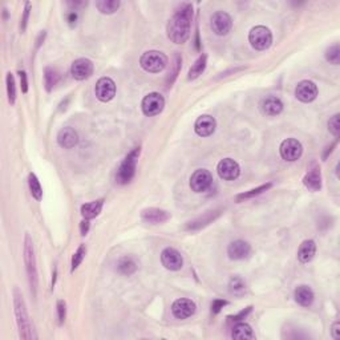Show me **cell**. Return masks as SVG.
Returning <instances> with one entry per match:
<instances>
[{
    "label": "cell",
    "mask_w": 340,
    "mask_h": 340,
    "mask_svg": "<svg viewBox=\"0 0 340 340\" xmlns=\"http://www.w3.org/2000/svg\"><path fill=\"white\" fill-rule=\"evenodd\" d=\"M193 19V6L192 4H184L181 6L177 12L173 15V17L169 20L168 27V37L173 43L184 44L190 37V25Z\"/></svg>",
    "instance_id": "6da1fadb"
},
{
    "label": "cell",
    "mask_w": 340,
    "mask_h": 340,
    "mask_svg": "<svg viewBox=\"0 0 340 340\" xmlns=\"http://www.w3.org/2000/svg\"><path fill=\"white\" fill-rule=\"evenodd\" d=\"M14 306H15V315H16L17 327H19V332L23 339H35L34 327L31 324V320L28 318L27 308L24 304L23 295H21L17 289L14 291Z\"/></svg>",
    "instance_id": "7a4b0ae2"
},
{
    "label": "cell",
    "mask_w": 340,
    "mask_h": 340,
    "mask_svg": "<svg viewBox=\"0 0 340 340\" xmlns=\"http://www.w3.org/2000/svg\"><path fill=\"white\" fill-rule=\"evenodd\" d=\"M140 152H141V149L136 148L125 157V160L122 161L120 168H118L117 174H116V179H117L118 184L125 185V184L130 182L132 178L135 177L136 165H137V160L138 155H140Z\"/></svg>",
    "instance_id": "3957f363"
},
{
    "label": "cell",
    "mask_w": 340,
    "mask_h": 340,
    "mask_svg": "<svg viewBox=\"0 0 340 340\" xmlns=\"http://www.w3.org/2000/svg\"><path fill=\"white\" fill-rule=\"evenodd\" d=\"M24 260L27 265V274L28 279H30L31 293L36 297L37 290V270H36V259H35V251L32 246V241L30 236H25V245H24Z\"/></svg>",
    "instance_id": "277c9868"
},
{
    "label": "cell",
    "mask_w": 340,
    "mask_h": 340,
    "mask_svg": "<svg viewBox=\"0 0 340 340\" xmlns=\"http://www.w3.org/2000/svg\"><path fill=\"white\" fill-rule=\"evenodd\" d=\"M140 64L146 72L159 73V72L164 71L168 65V58L165 54L160 51H148L141 56Z\"/></svg>",
    "instance_id": "5b68a950"
},
{
    "label": "cell",
    "mask_w": 340,
    "mask_h": 340,
    "mask_svg": "<svg viewBox=\"0 0 340 340\" xmlns=\"http://www.w3.org/2000/svg\"><path fill=\"white\" fill-rule=\"evenodd\" d=\"M249 40L253 48H255L258 51H265V49L271 47V44H273V34L269 28L258 25V27H254L253 30L250 31Z\"/></svg>",
    "instance_id": "8992f818"
},
{
    "label": "cell",
    "mask_w": 340,
    "mask_h": 340,
    "mask_svg": "<svg viewBox=\"0 0 340 340\" xmlns=\"http://www.w3.org/2000/svg\"><path fill=\"white\" fill-rule=\"evenodd\" d=\"M213 184V175L206 169H198L190 177V188L193 192L205 193L210 189Z\"/></svg>",
    "instance_id": "52a82bcc"
},
{
    "label": "cell",
    "mask_w": 340,
    "mask_h": 340,
    "mask_svg": "<svg viewBox=\"0 0 340 340\" xmlns=\"http://www.w3.org/2000/svg\"><path fill=\"white\" fill-rule=\"evenodd\" d=\"M210 25H212L214 34L218 35V36H225L231 31L232 20L229 14H226L223 11H218V12L212 15Z\"/></svg>",
    "instance_id": "ba28073f"
},
{
    "label": "cell",
    "mask_w": 340,
    "mask_h": 340,
    "mask_svg": "<svg viewBox=\"0 0 340 340\" xmlns=\"http://www.w3.org/2000/svg\"><path fill=\"white\" fill-rule=\"evenodd\" d=\"M279 152L283 160L293 162L300 159V155L303 153V146L295 138H287L280 144Z\"/></svg>",
    "instance_id": "9c48e42d"
},
{
    "label": "cell",
    "mask_w": 340,
    "mask_h": 340,
    "mask_svg": "<svg viewBox=\"0 0 340 340\" xmlns=\"http://www.w3.org/2000/svg\"><path fill=\"white\" fill-rule=\"evenodd\" d=\"M165 107V100L160 93H149L146 97L142 100V112L145 116H155L161 113L162 109Z\"/></svg>",
    "instance_id": "30bf717a"
},
{
    "label": "cell",
    "mask_w": 340,
    "mask_h": 340,
    "mask_svg": "<svg viewBox=\"0 0 340 340\" xmlns=\"http://www.w3.org/2000/svg\"><path fill=\"white\" fill-rule=\"evenodd\" d=\"M96 97L102 102L111 101L112 98L116 96V84L111 77H101L97 81L96 88H94Z\"/></svg>",
    "instance_id": "8fae6325"
},
{
    "label": "cell",
    "mask_w": 340,
    "mask_h": 340,
    "mask_svg": "<svg viewBox=\"0 0 340 340\" xmlns=\"http://www.w3.org/2000/svg\"><path fill=\"white\" fill-rule=\"evenodd\" d=\"M196 303L190 299L181 298L172 304V312L177 319H188L196 312Z\"/></svg>",
    "instance_id": "7c38bea8"
},
{
    "label": "cell",
    "mask_w": 340,
    "mask_h": 340,
    "mask_svg": "<svg viewBox=\"0 0 340 340\" xmlns=\"http://www.w3.org/2000/svg\"><path fill=\"white\" fill-rule=\"evenodd\" d=\"M217 170H218L219 177L225 181H234L236 178H238L239 173H241L239 165L231 159L221 160L217 166Z\"/></svg>",
    "instance_id": "4fadbf2b"
},
{
    "label": "cell",
    "mask_w": 340,
    "mask_h": 340,
    "mask_svg": "<svg viewBox=\"0 0 340 340\" xmlns=\"http://www.w3.org/2000/svg\"><path fill=\"white\" fill-rule=\"evenodd\" d=\"M161 262L162 265L170 271H177V270L182 269L184 265V259L182 255L173 247H166L161 253Z\"/></svg>",
    "instance_id": "5bb4252c"
},
{
    "label": "cell",
    "mask_w": 340,
    "mask_h": 340,
    "mask_svg": "<svg viewBox=\"0 0 340 340\" xmlns=\"http://www.w3.org/2000/svg\"><path fill=\"white\" fill-rule=\"evenodd\" d=\"M295 96L299 101L302 102H311L313 101L318 96V88L312 81L304 80L300 81L295 89Z\"/></svg>",
    "instance_id": "9a60e30c"
},
{
    "label": "cell",
    "mask_w": 340,
    "mask_h": 340,
    "mask_svg": "<svg viewBox=\"0 0 340 340\" xmlns=\"http://www.w3.org/2000/svg\"><path fill=\"white\" fill-rule=\"evenodd\" d=\"M71 73L76 80H85L93 73V63L88 59H77L71 67Z\"/></svg>",
    "instance_id": "2e32d148"
},
{
    "label": "cell",
    "mask_w": 340,
    "mask_h": 340,
    "mask_svg": "<svg viewBox=\"0 0 340 340\" xmlns=\"http://www.w3.org/2000/svg\"><path fill=\"white\" fill-rule=\"evenodd\" d=\"M217 126V122L214 120V117L209 115H203L198 118L194 125V129H196V133L201 137H209L214 133Z\"/></svg>",
    "instance_id": "e0dca14e"
},
{
    "label": "cell",
    "mask_w": 340,
    "mask_h": 340,
    "mask_svg": "<svg viewBox=\"0 0 340 340\" xmlns=\"http://www.w3.org/2000/svg\"><path fill=\"white\" fill-rule=\"evenodd\" d=\"M251 253V247L245 241H234L227 247L230 259H245Z\"/></svg>",
    "instance_id": "ac0fdd59"
},
{
    "label": "cell",
    "mask_w": 340,
    "mask_h": 340,
    "mask_svg": "<svg viewBox=\"0 0 340 340\" xmlns=\"http://www.w3.org/2000/svg\"><path fill=\"white\" fill-rule=\"evenodd\" d=\"M142 221L148 223H153V225H159V223L166 222L170 218V214L165 210L155 209V207H150V209H145L141 213Z\"/></svg>",
    "instance_id": "d6986e66"
},
{
    "label": "cell",
    "mask_w": 340,
    "mask_h": 340,
    "mask_svg": "<svg viewBox=\"0 0 340 340\" xmlns=\"http://www.w3.org/2000/svg\"><path fill=\"white\" fill-rule=\"evenodd\" d=\"M58 142L61 148L71 149L74 145H77L79 136L73 128H63L58 135Z\"/></svg>",
    "instance_id": "ffe728a7"
},
{
    "label": "cell",
    "mask_w": 340,
    "mask_h": 340,
    "mask_svg": "<svg viewBox=\"0 0 340 340\" xmlns=\"http://www.w3.org/2000/svg\"><path fill=\"white\" fill-rule=\"evenodd\" d=\"M260 109L267 116H278L283 111V104L275 96H269L260 101Z\"/></svg>",
    "instance_id": "44dd1931"
},
{
    "label": "cell",
    "mask_w": 340,
    "mask_h": 340,
    "mask_svg": "<svg viewBox=\"0 0 340 340\" xmlns=\"http://www.w3.org/2000/svg\"><path fill=\"white\" fill-rule=\"evenodd\" d=\"M303 184L311 192H318V190H320V188H322V175H320L319 169H311L310 172L304 175Z\"/></svg>",
    "instance_id": "7402d4cb"
},
{
    "label": "cell",
    "mask_w": 340,
    "mask_h": 340,
    "mask_svg": "<svg viewBox=\"0 0 340 340\" xmlns=\"http://www.w3.org/2000/svg\"><path fill=\"white\" fill-rule=\"evenodd\" d=\"M315 251H317V245L313 241L308 239V241H304L299 247V251H298V259L302 263H308L315 255Z\"/></svg>",
    "instance_id": "603a6c76"
},
{
    "label": "cell",
    "mask_w": 340,
    "mask_h": 340,
    "mask_svg": "<svg viewBox=\"0 0 340 340\" xmlns=\"http://www.w3.org/2000/svg\"><path fill=\"white\" fill-rule=\"evenodd\" d=\"M295 300L300 306L310 307L313 302V293L308 286H299L295 290Z\"/></svg>",
    "instance_id": "cb8c5ba5"
},
{
    "label": "cell",
    "mask_w": 340,
    "mask_h": 340,
    "mask_svg": "<svg viewBox=\"0 0 340 340\" xmlns=\"http://www.w3.org/2000/svg\"><path fill=\"white\" fill-rule=\"evenodd\" d=\"M102 205H104L102 199H97V201H93V202L85 203V205L81 206V214H83L85 219L94 218V217H97L101 213Z\"/></svg>",
    "instance_id": "d4e9b609"
},
{
    "label": "cell",
    "mask_w": 340,
    "mask_h": 340,
    "mask_svg": "<svg viewBox=\"0 0 340 340\" xmlns=\"http://www.w3.org/2000/svg\"><path fill=\"white\" fill-rule=\"evenodd\" d=\"M231 336L232 339L236 340H250L255 337L254 336L253 330H251V327L246 323L237 324V326L232 328Z\"/></svg>",
    "instance_id": "484cf974"
},
{
    "label": "cell",
    "mask_w": 340,
    "mask_h": 340,
    "mask_svg": "<svg viewBox=\"0 0 340 340\" xmlns=\"http://www.w3.org/2000/svg\"><path fill=\"white\" fill-rule=\"evenodd\" d=\"M117 270L118 273L122 274V275H132L137 270V265L130 256H124L121 259L118 260L117 263Z\"/></svg>",
    "instance_id": "4316f807"
},
{
    "label": "cell",
    "mask_w": 340,
    "mask_h": 340,
    "mask_svg": "<svg viewBox=\"0 0 340 340\" xmlns=\"http://www.w3.org/2000/svg\"><path fill=\"white\" fill-rule=\"evenodd\" d=\"M120 2L118 0H98L96 2V7L97 10L104 15H111L115 14L116 11L120 7Z\"/></svg>",
    "instance_id": "83f0119b"
},
{
    "label": "cell",
    "mask_w": 340,
    "mask_h": 340,
    "mask_svg": "<svg viewBox=\"0 0 340 340\" xmlns=\"http://www.w3.org/2000/svg\"><path fill=\"white\" fill-rule=\"evenodd\" d=\"M219 216V212H213L212 213H207L203 218H199V219H196V221H193V222L189 223L188 226H186V229L188 230H197V229H201V227H203V226H206L207 223H210L212 221H214V218L216 217Z\"/></svg>",
    "instance_id": "f1b7e54d"
},
{
    "label": "cell",
    "mask_w": 340,
    "mask_h": 340,
    "mask_svg": "<svg viewBox=\"0 0 340 340\" xmlns=\"http://www.w3.org/2000/svg\"><path fill=\"white\" fill-rule=\"evenodd\" d=\"M206 55H202V56H199L198 60L193 64V67L190 68V71H189V80H194L199 76V74H202V72L205 71L206 68Z\"/></svg>",
    "instance_id": "f546056e"
},
{
    "label": "cell",
    "mask_w": 340,
    "mask_h": 340,
    "mask_svg": "<svg viewBox=\"0 0 340 340\" xmlns=\"http://www.w3.org/2000/svg\"><path fill=\"white\" fill-rule=\"evenodd\" d=\"M28 184H30V190L32 197L37 201H40L41 197H43V189H41L40 182L34 173H30V175H28Z\"/></svg>",
    "instance_id": "4dcf8cb0"
},
{
    "label": "cell",
    "mask_w": 340,
    "mask_h": 340,
    "mask_svg": "<svg viewBox=\"0 0 340 340\" xmlns=\"http://www.w3.org/2000/svg\"><path fill=\"white\" fill-rule=\"evenodd\" d=\"M230 291L237 297H242L246 293V283L239 276H232L230 280Z\"/></svg>",
    "instance_id": "1f68e13d"
},
{
    "label": "cell",
    "mask_w": 340,
    "mask_h": 340,
    "mask_svg": "<svg viewBox=\"0 0 340 340\" xmlns=\"http://www.w3.org/2000/svg\"><path fill=\"white\" fill-rule=\"evenodd\" d=\"M59 80V74L58 72L52 69V68H45V71H44V81H45V88H47V91L49 92L52 88L56 85Z\"/></svg>",
    "instance_id": "d6a6232c"
},
{
    "label": "cell",
    "mask_w": 340,
    "mask_h": 340,
    "mask_svg": "<svg viewBox=\"0 0 340 340\" xmlns=\"http://www.w3.org/2000/svg\"><path fill=\"white\" fill-rule=\"evenodd\" d=\"M271 184H266V185H262V186H258L256 189H251V190H249V192L243 193V194H239L238 197H237V201L238 202H241L242 199H247V198H253V197L258 196V194H262L263 192H266V190H269L270 188H271Z\"/></svg>",
    "instance_id": "836d02e7"
},
{
    "label": "cell",
    "mask_w": 340,
    "mask_h": 340,
    "mask_svg": "<svg viewBox=\"0 0 340 340\" xmlns=\"http://www.w3.org/2000/svg\"><path fill=\"white\" fill-rule=\"evenodd\" d=\"M326 59H327V61H330L331 64H335V65L339 64L340 49H339V45H337V44H335V45H332V47H330L328 49H327Z\"/></svg>",
    "instance_id": "e575fe53"
},
{
    "label": "cell",
    "mask_w": 340,
    "mask_h": 340,
    "mask_svg": "<svg viewBox=\"0 0 340 340\" xmlns=\"http://www.w3.org/2000/svg\"><path fill=\"white\" fill-rule=\"evenodd\" d=\"M7 93H8V101L11 104H15L16 100V87H15V79L14 74L7 73Z\"/></svg>",
    "instance_id": "d590c367"
},
{
    "label": "cell",
    "mask_w": 340,
    "mask_h": 340,
    "mask_svg": "<svg viewBox=\"0 0 340 340\" xmlns=\"http://www.w3.org/2000/svg\"><path fill=\"white\" fill-rule=\"evenodd\" d=\"M85 253H87V249H85V246L79 247L77 251L74 253L73 258H72V271H74V270L80 266V263L83 262V259L85 258Z\"/></svg>",
    "instance_id": "8d00e7d4"
},
{
    "label": "cell",
    "mask_w": 340,
    "mask_h": 340,
    "mask_svg": "<svg viewBox=\"0 0 340 340\" xmlns=\"http://www.w3.org/2000/svg\"><path fill=\"white\" fill-rule=\"evenodd\" d=\"M339 115H335L333 117H331V120L328 121V129L332 133L335 137H339L340 133V121H339Z\"/></svg>",
    "instance_id": "74e56055"
},
{
    "label": "cell",
    "mask_w": 340,
    "mask_h": 340,
    "mask_svg": "<svg viewBox=\"0 0 340 340\" xmlns=\"http://www.w3.org/2000/svg\"><path fill=\"white\" fill-rule=\"evenodd\" d=\"M58 312H59V322H60V323H64L65 312H67L64 300H59L58 302Z\"/></svg>",
    "instance_id": "f35d334b"
},
{
    "label": "cell",
    "mask_w": 340,
    "mask_h": 340,
    "mask_svg": "<svg viewBox=\"0 0 340 340\" xmlns=\"http://www.w3.org/2000/svg\"><path fill=\"white\" fill-rule=\"evenodd\" d=\"M226 304H227V302H226V300H222V299L214 300V302H213V304H212L213 313H218L219 311L222 310L223 307L226 306Z\"/></svg>",
    "instance_id": "ab89813d"
},
{
    "label": "cell",
    "mask_w": 340,
    "mask_h": 340,
    "mask_svg": "<svg viewBox=\"0 0 340 340\" xmlns=\"http://www.w3.org/2000/svg\"><path fill=\"white\" fill-rule=\"evenodd\" d=\"M30 11H31V3H25V10H24V15H23V19H21V25H20L21 31H25V27H27Z\"/></svg>",
    "instance_id": "60d3db41"
},
{
    "label": "cell",
    "mask_w": 340,
    "mask_h": 340,
    "mask_svg": "<svg viewBox=\"0 0 340 340\" xmlns=\"http://www.w3.org/2000/svg\"><path fill=\"white\" fill-rule=\"evenodd\" d=\"M251 308H253V307H251V306H250V307H247L246 310L241 311V312H239L238 315H234V317H229V319L234 320V322H238V320H242V319H245V318H246L247 315H249V313L251 312Z\"/></svg>",
    "instance_id": "b9f144b4"
},
{
    "label": "cell",
    "mask_w": 340,
    "mask_h": 340,
    "mask_svg": "<svg viewBox=\"0 0 340 340\" xmlns=\"http://www.w3.org/2000/svg\"><path fill=\"white\" fill-rule=\"evenodd\" d=\"M19 74H20V84H21V91H23V93H27L28 92V81H27V73L24 71H20L19 72Z\"/></svg>",
    "instance_id": "7bdbcfd3"
},
{
    "label": "cell",
    "mask_w": 340,
    "mask_h": 340,
    "mask_svg": "<svg viewBox=\"0 0 340 340\" xmlns=\"http://www.w3.org/2000/svg\"><path fill=\"white\" fill-rule=\"evenodd\" d=\"M331 333H332V337L335 340L340 339V323L339 322H335L331 327Z\"/></svg>",
    "instance_id": "ee69618b"
},
{
    "label": "cell",
    "mask_w": 340,
    "mask_h": 340,
    "mask_svg": "<svg viewBox=\"0 0 340 340\" xmlns=\"http://www.w3.org/2000/svg\"><path fill=\"white\" fill-rule=\"evenodd\" d=\"M67 19H68V23L71 24V25H73V24H76V20H77V14L72 11V12H69V14H68Z\"/></svg>",
    "instance_id": "f6af8a7d"
},
{
    "label": "cell",
    "mask_w": 340,
    "mask_h": 340,
    "mask_svg": "<svg viewBox=\"0 0 340 340\" xmlns=\"http://www.w3.org/2000/svg\"><path fill=\"white\" fill-rule=\"evenodd\" d=\"M88 230H89V221H83L81 222V236H85L88 232Z\"/></svg>",
    "instance_id": "bcb514c9"
}]
</instances>
